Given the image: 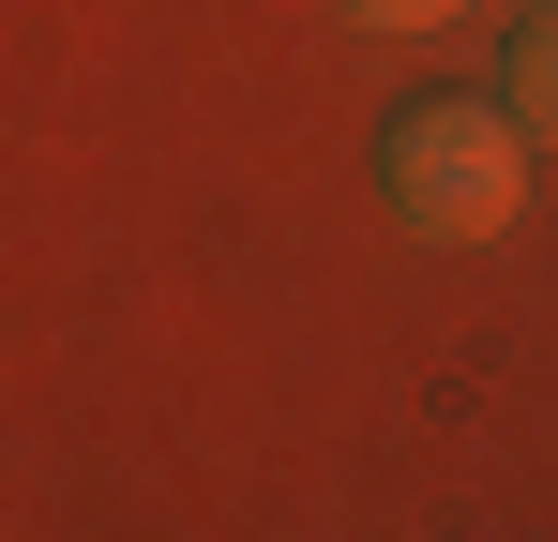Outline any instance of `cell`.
I'll return each instance as SVG.
<instances>
[{
	"label": "cell",
	"mask_w": 558,
	"mask_h": 542,
	"mask_svg": "<svg viewBox=\"0 0 558 542\" xmlns=\"http://www.w3.org/2000/svg\"><path fill=\"white\" fill-rule=\"evenodd\" d=\"M513 121L558 136V0H544V30H513Z\"/></svg>",
	"instance_id": "7a4b0ae2"
},
{
	"label": "cell",
	"mask_w": 558,
	"mask_h": 542,
	"mask_svg": "<svg viewBox=\"0 0 558 542\" xmlns=\"http://www.w3.org/2000/svg\"><path fill=\"white\" fill-rule=\"evenodd\" d=\"M377 30H438V15H453V0H363Z\"/></svg>",
	"instance_id": "3957f363"
},
{
	"label": "cell",
	"mask_w": 558,
	"mask_h": 542,
	"mask_svg": "<svg viewBox=\"0 0 558 542\" xmlns=\"http://www.w3.org/2000/svg\"><path fill=\"white\" fill-rule=\"evenodd\" d=\"M513 196H529V121H513V90H498V106H483V90H423V106L392 121V211H408L423 242H498Z\"/></svg>",
	"instance_id": "6da1fadb"
}]
</instances>
